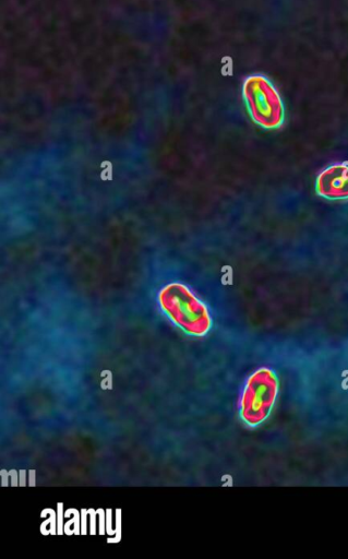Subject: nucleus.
I'll return each instance as SVG.
<instances>
[{
	"label": "nucleus",
	"mask_w": 348,
	"mask_h": 559,
	"mask_svg": "<svg viewBox=\"0 0 348 559\" xmlns=\"http://www.w3.org/2000/svg\"><path fill=\"white\" fill-rule=\"evenodd\" d=\"M157 299L163 312L187 334L203 336L211 330L206 305L187 285L169 283L159 290Z\"/></svg>",
	"instance_id": "obj_1"
},
{
	"label": "nucleus",
	"mask_w": 348,
	"mask_h": 559,
	"mask_svg": "<svg viewBox=\"0 0 348 559\" xmlns=\"http://www.w3.org/2000/svg\"><path fill=\"white\" fill-rule=\"evenodd\" d=\"M278 388L277 376L269 368H260L247 379L239 403L245 425L256 427L265 421L275 405Z\"/></svg>",
	"instance_id": "obj_2"
},
{
	"label": "nucleus",
	"mask_w": 348,
	"mask_h": 559,
	"mask_svg": "<svg viewBox=\"0 0 348 559\" xmlns=\"http://www.w3.org/2000/svg\"><path fill=\"white\" fill-rule=\"evenodd\" d=\"M242 94L248 111L256 124L264 129H276L283 124L285 118L283 100L265 76L247 78Z\"/></svg>",
	"instance_id": "obj_3"
},
{
	"label": "nucleus",
	"mask_w": 348,
	"mask_h": 559,
	"mask_svg": "<svg viewBox=\"0 0 348 559\" xmlns=\"http://www.w3.org/2000/svg\"><path fill=\"white\" fill-rule=\"evenodd\" d=\"M315 191L329 200L348 199V162L323 169L315 180Z\"/></svg>",
	"instance_id": "obj_4"
}]
</instances>
